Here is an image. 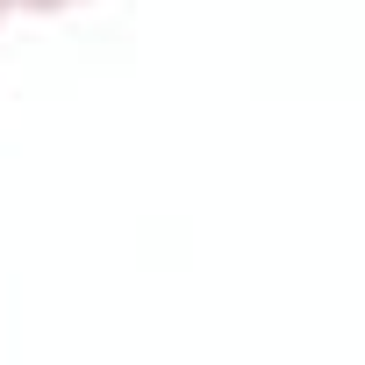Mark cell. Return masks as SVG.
Wrapping results in <instances>:
<instances>
[{
    "mask_svg": "<svg viewBox=\"0 0 365 365\" xmlns=\"http://www.w3.org/2000/svg\"><path fill=\"white\" fill-rule=\"evenodd\" d=\"M0 8H72V0H0Z\"/></svg>",
    "mask_w": 365,
    "mask_h": 365,
    "instance_id": "obj_1",
    "label": "cell"
}]
</instances>
